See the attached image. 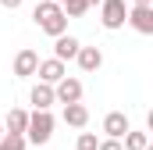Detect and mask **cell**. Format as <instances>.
Masks as SVG:
<instances>
[{
	"instance_id": "1",
	"label": "cell",
	"mask_w": 153,
	"mask_h": 150,
	"mask_svg": "<svg viewBox=\"0 0 153 150\" xmlns=\"http://www.w3.org/2000/svg\"><path fill=\"white\" fill-rule=\"evenodd\" d=\"M32 22L39 25V32H46V36L68 32V14H64V7L57 0H39L32 7Z\"/></svg>"
},
{
	"instance_id": "2",
	"label": "cell",
	"mask_w": 153,
	"mask_h": 150,
	"mask_svg": "<svg viewBox=\"0 0 153 150\" xmlns=\"http://www.w3.org/2000/svg\"><path fill=\"white\" fill-rule=\"evenodd\" d=\"M53 125H57V118H53L50 111H43V107H36V111L29 114V125H25V140H29V143H36V147L50 143V140H53Z\"/></svg>"
},
{
	"instance_id": "3",
	"label": "cell",
	"mask_w": 153,
	"mask_h": 150,
	"mask_svg": "<svg viewBox=\"0 0 153 150\" xmlns=\"http://www.w3.org/2000/svg\"><path fill=\"white\" fill-rule=\"evenodd\" d=\"M125 18H128V7H125V0H100V25H103L107 32L125 29Z\"/></svg>"
},
{
	"instance_id": "4",
	"label": "cell",
	"mask_w": 153,
	"mask_h": 150,
	"mask_svg": "<svg viewBox=\"0 0 153 150\" xmlns=\"http://www.w3.org/2000/svg\"><path fill=\"white\" fill-rule=\"evenodd\" d=\"M125 25H132L139 36H153V4H132Z\"/></svg>"
},
{
	"instance_id": "5",
	"label": "cell",
	"mask_w": 153,
	"mask_h": 150,
	"mask_svg": "<svg viewBox=\"0 0 153 150\" xmlns=\"http://www.w3.org/2000/svg\"><path fill=\"white\" fill-rule=\"evenodd\" d=\"M53 100L57 104H75V100H82V82L78 79H57L53 82Z\"/></svg>"
},
{
	"instance_id": "6",
	"label": "cell",
	"mask_w": 153,
	"mask_h": 150,
	"mask_svg": "<svg viewBox=\"0 0 153 150\" xmlns=\"http://www.w3.org/2000/svg\"><path fill=\"white\" fill-rule=\"evenodd\" d=\"M36 64H39V54H36V50L22 46V50L14 54V75H18V79H29V75H36Z\"/></svg>"
},
{
	"instance_id": "7",
	"label": "cell",
	"mask_w": 153,
	"mask_h": 150,
	"mask_svg": "<svg viewBox=\"0 0 153 150\" xmlns=\"http://www.w3.org/2000/svg\"><path fill=\"white\" fill-rule=\"evenodd\" d=\"M78 43L71 32H61V36H53V57L57 61H75V54H78Z\"/></svg>"
},
{
	"instance_id": "8",
	"label": "cell",
	"mask_w": 153,
	"mask_h": 150,
	"mask_svg": "<svg viewBox=\"0 0 153 150\" xmlns=\"http://www.w3.org/2000/svg\"><path fill=\"white\" fill-rule=\"evenodd\" d=\"M36 75H39V82H57V79H64L68 75V68H64V61H57V57H46V61H39L36 64Z\"/></svg>"
},
{
	"instance_id": "9",
	"label": "cell",
	"mask_w": 153,
	"mask_h": 150,
	"mask_svg": "<svg viewBox=\"0 0 153 150\" xmlns=\"http://www.w3.org/2000/svg\"><path fill=\"white\" fill-rule=\"evenodd\" d=\"M75 61H78L82 72H100V68H103V50H100V46H78Z\"/></svg>"
},
{
	"instance_id": "10",
	"label": "cell",
	"mask_w": 153,
	"mask_h": 150,
	"mask_svg": "<svg viewBox=\"0 0 153 150\" xmlns=\"http://www.w3.org/2000/svg\"><path fill=\"white\" fill-rule=\"evenodd\" d=\"M128 129H132V122H128V114H125V111H111L107 118H103V132H107L111 140H121Z\"/></svg>"
},
{
	"instance_id": "11",
	"label": "cell",
	"mask_w": 153,
	"mask_h": 150,
	"mask_svg": "<svg viewBox=\"0 0 153 150\" xmlns=\"http://www.w3.org/2000/svg\"><path fill=\"white\" fill-rule=\"evenodd\" d=\"M64 125H71V129H85L89 125V107L82 104V100H75V104H64Z\"/></svg>"
},
{
	"instance_id": "12",
	"label": "cell",
	"mask_w": 153,
	"mask_h": 150,
	"mask_svg": "<svg viewBox=\"0 0 153 150\" xmlns=\"http://www.w3.org/2000/svg\"><path fill=\"white\" fill-rule=\"evenodd\" d=\"M29 100H32L36 107H43V111H50V107L57 104V100H53V86H50V82H36L32 93H29Z\"/></svg>"
},
{
	"instance_id": "13",
	"label": "cell",
	"mask_w": 153,
	"mask_h": 150,
	"mask_svg": "<svg viewBox=\"0 0 153 150\" xmlns=\"http://www.w3.org/2000/svg\"><path fill=\"white\" fill-rule=\"evenodd\" d=\"M25 125H29V111H22V107H11V111H7L4 132H22V136H25Z\"/></svg>"
},
{
	"instance_id": "14",
	"label": "cell",
	"mask_w": 153,
	"mask_h": 150,
	"mask_svg": "<svg viewBox=\"0 0 153 150\" xmlns=\"http://www.w3.org/2000/svg\"><path fill=\"white\" fill-rule=\"evenodd\" d=\"M121 140H125V143H121L125 150H150V136H146V132H139V129H128Z\"/></svg>"
},
{
	"instance_id": "15",
	"label": "cell",
	"mask_w": 153,
	"mask_h": 150,
	"mask_svg": "<svg viewBox=\"0 0 153 150\" xmlns=\"http://www.w3.org/2000/svg\"><path fill=\"white\" fill-rule=\"evenodd\" d=\"M25 147H29V140L22 132H4L0 136V150H25Z\"/></svg>"
},
{
	"instance_id": "16",
	"label": "cell",
	"mask_w": 153,
	"mask_h": 150,
	"mask_svg": "<svg viewBox=\"0 0 153 150\" xmlns=\"http://www.w3.org/2000/svg\"><path fill=\"white\" fill-rule=\"evenodd\" d=\"M61 7H64V14H68V18H82V14L89 11V7H85V0H64Z\"/></svg>"
},
{
	"instance_id": "17",
	"label": "cell",
	"mask_w": 153,
	"mask_h": 150,
	"mask_svg": "<svg viewBox=\"0 0 153 150\" xmlns=\"http://www.w3.org/2000/svg\"><path fill=\"white\" fill-rule=\"evenodd\" d=\"M96 143H100V140H96L93 132H78V140H75V150H96Z\"/></svg>"
},
{
	"instance_id": "18",
	"label": "cell",
	"mask_w": 153,
	"mask_h": 150,
	"mask_svg": "<svg viewBox=\"0 0 153 150\" xmlns=\"http://www.w3.org/2000/svg\"><path fill=\"white\" fill-rule=\"evenodd\" d=\"M96 150H125V147H121V140H111V136H107V140L96 143Z\"/></svg>"
},
{
	"instance_id": "19",
	"label": "cell",
	"mask_w": 153,
	"mask_h": 150,
	"mask_svg": "<svg viewBox=\"0 0 153 150\" xmlns=\"http://www.w3.org/2000/svg\"><path fill=\"white\" fill-rule=\"evenodd\" d=\"M22 4H25V0H0V7H7V11H18Z\"/></svg>"
},
{
	"instance_id": "20",
	"label": "cell",
	"mask_w": 153,
	"mask_h": 150,
	"mask_svg": "<svg viewBox=\"0 0 153 150\" xmlns=\"http://www.w3.org/2000/svg\"><path fill=\"white\" fill-rule=\"evenodd\" d=\"M96 4H100V0H85V7H96Z\"/></svg>"
},
{
	"instance_id": "21",
	"label": "cell",
	"mask_w": 153,
	"mask_h": 150,
	"mask_svg": "<svg viewBox=\"0 0 153 150\" xmlns=\"http://www.w3.org/2000/svg\"><path fill=\"white\" fill-rule=\"evenodd\" d=\"M132 4H153V0H132Z\"/></svg>"
},
{
	"instance_id": "22",
	"label": "cell",
	"mask_w": 153,
	"mask_h": 150,
	"mask_svg": "<svg viewBox=\"0 0 153 150\" xmlns=\"http://www.w3.org/2000/svg\"><path fill=\"white\" fill-rule=\"evenodd\" d=\"M0 136H4V122H0Z\"/></svg>"
},
{
	"instance_id": "23",
	"label": "cell",
	"mask_w": 153,
	"mask_h": 150,
	"mask_svg": "<svg viewBox=\"0 0 153 150\" xmlns=\"http://www.w3.org/2000/svg\"><path fill=\"white\" fill-rule=\"evenodd\" d=\"M57 4H64V0H57Z\"/></svg>"
}]
</instances>
